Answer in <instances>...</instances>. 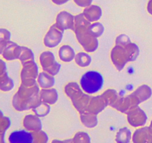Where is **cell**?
<instances>
[{
  "instance_id": "cell-41",
  "label": "cell",
  "mask_w": 152,
  "mask_h": 143,
  "mask_svg": "<svg viewBox=\"0 0 152 143\" xmlns=\"http://www.w3.org/2000/svg\"><path fill=\"white\" fill-rule=\"evenodd\" d=\"M147 10L150 14L152 15V0H149L147 5Z\"/></svg>"
},
{
  "instance_id": "cell-33",
  "label": "cell",
  "mask_w": 152,
  "mask_h": 143,
  "mask_svg": "<svg viewBox=\"0 0 152 143\" xmlns=\"http://www.w3.org/2000/svg\"><path fill=\"white\" fill-rule=\"evenodd\" d=\"M71 143H91V139L88 133L83 131L77 132L71 139Z\"/></svg>"
},
{
  "instance_id": "cell-21",
  "label": "cell",
  "mask_w": 152,
  "mask_h": 143,
  "mask_svg": "<svg viewBox=\"0 0 152 143\" xmlns=\"http://www.w3.org/2000/svg\"><path fill=\"white\" fill-rule=\"evenodd\" d=\"M91 24V22H89L85 17L83 13L77 15V16H75V20H74V33L77 34V33L86 31L89 28Z\"/></svg>"
},
{
  "instance_id": "cell-42",
  "label": "cell",
  "mask_w": 152,
  "mask_h": 143,
  "mask_svg": "<svg viewBox=\"0 0 152 143\" xmlns=\"http://www.w3.org/2000/svg\"><path fill=\"white\" fill-rule=\"evenodd\" d=\"M4 134L5 133H0V143H6L4 140Z\"/></svg>"
},
{
  "instance_id": "cell-32",
  "label": "cell",
  "mask_w": 152,
  "mask_h": 143,
  "mask_svg": "<svg viewBox=\"0 0 152 143\" xmlns=\"http://www.w3.org/2000/svg\"><path fill=\"white\" fill-rule=\"evenodd\" d=\"M32 110L34 114L37 115L38 117H45V116H48L50 113V104H47V103L42 102L38 107L33 109Z\"/></svg>"
},
{
  "instance_id": "cell-25",
  "label": "cell",
  "mask_w": 152,
  "mask_h": 143,
  "mask_svg": "<svg viewBox=\"0 0 152 143\" xmlns=\"http://www.w3.org/2000/svg\"><path fill=\"white\" fill-rule=\"evenodd\" d=\"M132 139V131L127 127H124L120 128L117 133L115 141L117 143H130Z\"/></svg>"
},
{
  "instance_id": "cell-27",
  "label": "cell",
  "mask_w": 152,
  "mask_h": 143,
  "mask_svg": "<svg viewBox=\"0 0 152 143\" xmlns=\"http://www.w3.org/2000/svg\"><path fill=\"white\" fill-rule=\"evenodd\" d=\"M75 63L80 67H87L91 63L92 58L87 52H79L74 58Z\"/></svg>"
},
{
  "instance_id": "cell-16",
  "label": "cell",
  "mask_w": 152,
  "mask_h": 143,
  "mask_svg": "<svg viewBox=\"0 0 152 143\" xmlns=\"http://www.w3.org/2000/svg\"><path fill=\"white\" fill-rule=\"evenodd\" d=\"M83 13L89 22H96L102 17V10L97 4H91L88 7H85Z\"/></svg>"
},
{
  "instance_id": "cell-29",
  "label": "cell",
  "mask_w": 152,
  "mask_h": 143,
  "mask_svg": "<svg viewBox=\"0 0 152 143\" xmlns=\"http://www.w3.org/2000/svg\"><path fill=\"white\" fill-rule=\"evenodd\" d=\"M101 95L105 100V101L108 104V106H110V107H111L120 98L117 92L114 89H107Z\"/></svg>"
},
{
  "instance_id": "cell-36",
  "label": "cell",
  "mask_w": 152,
  "mask_h": 143,
  "mask_svg": "<svg viewBox=\"0 0 152 143\" xmlns=\"http://www.w3.org/2000/svg\"><path fill=\"white\" fill-rule=\"evenodd\" d=\"M131 43V39L129 38V36H127L126 34H120L116 39V45L117 46H125L126 45H128L129 43Z\"/></svg>"
},
{
  "instance_id": "cell-8",
  "label": "cell",
  "mask_w": 152,
  "mask_h": 143,
  "mask_svg": "<svg viewBox=\"0 0 152 143\" xmlns=\"http://www.w3.org/2000/svg\"><path fill=\"white\" fill-rule=\"evenodd\" d=\"M63 32L59 29L56 24H53L50 27L48 31L44 37V45L48 48H55L62 42L63 37Z\"/></svg>"
},
{
  "instance_id": "cell-44",
  "label": "cell",
  "mask_w": 152,
  "mask_h": 143,
  "mask_svg": "<svg viewBox=\"0 0 152 143\" xmlns=\"http://www.w3.org/2000/svg\"><path fill=\"white\" fill-rule=\"evenodd\" d=\"M150 127H151V128H152V119H151V124H150Z\"/></svg>"
},
{
  "instance_id": "cell-30",
  "label": "cell",
  "mask_w": 152,
  "mask_h": 143,
  "mask_svg": "<svg viewBox=\"0 0 152 143\" xmlns=\"http://www.w3.org/2000/svg\"><path fill=\"white\" fill-rule=\"evenodd\" d=\"M11 33L5 28H0V55L3 53L7 43L10 41Z\"/></svg>"
},
{
  "instance_id": "cell-19",
  "label": "cell",
  "mask_w": 152,
  "mask_h": 143,
  "mask_svg": "<svg viewBox=\"0 0 152 143\" xmlns=\"http://www.w3.org/2000/svg\"><path fill=\"white\" fill-rule=\"evenodd\" d=\"M65 92L71 101L77 99L83 93V90L80 85L76 82H70L65 86Z\"/></svg>"
},
{
  "instance_id": "cell-43",
  "label": "cell",
  "mask_w": 152,
  "mask_h": 143,
  "mask_svg": "<svg viewBox=\"0 0 152 143\" xmlns=\"http://www.w3.org/2000/svg\"><path fill=\"white\" fill-rule=\"evenodd\" d=\"M4 116V114H3V112L0 110V117H1V116Z\"/></svg>"
},
{
  "instance_id": "cell-13",
  "label": "cell",
  "mask_w": 152,
  "mask_h": 143,
  "mask_svg": "<svg viewBox=\"0 0 152 143\" xmlns=\"http://www.w3.org/2000/svg\"><path fill=\"white\" fill-rule=\"evenodd\" d=\"M39 67L35 61L28 63L23 65L21 71L20 77L21 80H31V79H37L39 76Z\"/></svg>"
},
{
  "instance_id": "cell-2",
  "label": "cell",
  "mask_w": 152,
  "mask_h": 143,
  "mask_svg": "<svg viewBox=\"0 0 152 143\" xmlns=\"http://www.w3.org/2000/svg\"><path fill=\"white\" fill-rule=\"evenodd\" d=\"M140 55L139 46L131 42L125 46L116 45L111 52V59L118 71H122L129 62L137 60Z\"/></svg>"
},
{
  "instance_id": "cell-17",
  "label": "cell",
  "mask_w": 152,
  "mask_h": 143,
  "mask_svg": "<svg viewBox=\"0 0 152 143\" xmlns=\"http://www.w3.org/2000/svg\"><path fill=\"white\" fill-rule=\"evenodd\" d=\"M39 95L42 102L47 103V104H50V105L56 104L58 100V98H59L57 90L54 89V88L41 89Z\"/></svg>"
},
{
  "instance_id": "cell-34",
  "label": "cell",
  "mask_w": 152,
  "mask_h": 143,
  "mask_svg": "<svg viewBox=\"0 0 152 143\" xmlns=\"http://www.w3.org/2000/svg\"><path fill=\"white\" fill-rule=\"evenodd\" d=\"M34 136V143H48L49 137L45 131L39 130L32 132Z\"/></svg>"
},
{
  "instance_id": "cell-7",
  "label": "cell",
  "mask_w": 152,
  "mask_h": 143,
  "mask_svg": "<svg viewBox=\"0 0 152 143\" xmlns=\"http://www.w3.org/2000/svg\"><path fill=\"white\" fill-rule=\"evenodd\" d=\"M126 114L128 122L134 128L143 127L148 120L146 113L139 106L132 108Z\"/></svg>"
},
{
  "instance_id": "cell-38",
  "label": "cell",
  "mask_w": 152,
  "mask_h": 143,
  "mask_svg": "<svg viewBox=\"0 0 152 143\" xmlns=\"http://www.w3.org/2000/svg\"><path fill=\"white\" fill-rule=\"evenodd\" d=\"M7 72V64L3 60L0 59V76Z\"/></svg>"
},
{
  "instance_id": "cell-39",
  "label": "cell",
  "mask_w": 152,
  "mask_h": 143,
  "mask_svg": "<svg viewBox=\"0 0 152 143\" xmlns=\"http://www.w3.org/2000/svg\"><path fill=\"white\" fill-rule=\"evenodd\" d=\"M51 1L56 5H62V4H64L69 1L70 0H51Z\"/></svg>"
},
{
  "instance_id": "cell-23",
  "label": "cell",
  "mask_w": 152,
  "mask_h": 143,
  "mask_svg": "<svg viewBox=\"0 0 152 143\" xmlns=\"http://www.w3.org/2000/svg\"><path fill=\"white\" fill-rule=\"evenodd\" d=\"M80 120L85 127L88 128H94L97 125V115L94 113L86 111L83 113H80Z\"/></svg>"
},
{
  "instance_id": "cell-10",
  "label": "cell",
  "mask_w": 152,
  "mask_h": 143,
  "mask_svg": "<svg viewBox=\"0 0 152 143\" xmlns=\"http://www.w3.org/2000/svg\"><path fill=\"white\" fill-rule=\"evenodd\" d=\"M133 143H152V128L143 126L138 128L132 135Z\"/></svg>"
},
{
  "instance_id": "cell-28",
  "label": "cell",
  "mask_w": 152,
  "mask_h": 143,
  "mask_svg": "<svg viewBox=\"0 0 152 143\" xmlns=\"http://www.w3.org/2000/svg\"><path fill=\"white\" fill-rule=\"evenodd\" d=\"M19 60L22 66L28 63L34 61V55L33 51L26 46H22V53L19 57Z\"/></svg>"
},
{
  "instance_id": "cell-11",
  "label": "cell",
  "mask_w": 152,
  "mask_h": 143,
  "mask_svg": "<svg viewBox=\"0 0 152 143\" xmlns=\"http://www.w3.org/2000/svg\"><path fill=\"white\" fill-rule=\"evenodd\" d=\"M9 143H34L32 132L26 130H14L9 135Z\"/></svg>"
},
{
  "instance_id": "cell-20",
  "label": "cell",
  "mask_w": 152,
  "mask_h": 143,
  "mask_svg": "<svg viewBox=\"0 0 152 143\" xmlns=\"http://www.w3.org/2000/svg\"><path fill=\"white\" fill-rule=\"evenodd\" d=\"M53 77L54 76L45 72H42L39 74L38 77H37V83L42 89L53 88V86L55 85V78Z\"/></svg>"
},
{
  "instance_id": "cell-12",
  "label": "cell",
  "mask_w": 152,
  "mask_h": 143,
  "mask_svg": "<svg viewBox=\"0 0 152 143\" xmlns=\"http://www.w3.org/2000/svg\"><path fill=\"white\" fill-rule=\"evenodd\" d=\"M21 53H22V46H19L17 43L10 40L8 42L1 55L4 60L11 61L19 59Z\"/></svg>"
},
{
  "instance_id": "cell-24",
  "label": "cell",
  "mask_w": 152,
  "mask_h": 143,
  "mask_svg": "<svg viewBox=\"0 0 152 143\" xmlns=\"http://www.w3.org/2000/svg\"><path fill=\"white\" fill-rule=\"evenodd\" d=\"M133 93L138 98L140 102L142 103L151 98L152 95V89L148 85L143 84L140 86Z\"/></svg>"
},
{
  "instance_id": "cell-22",
  "label": "cell",
  "mask_w": 152,
  "mask_h": 143,
  "mask_svg": "<svg viewBox=\"0 0 152 143\" xmlns=\"http://www.w3.org/2000/svg\"><path fill=\"white\" fill-rule=\"evenodd\" d=\"M76 56V53L74 49L71 46L68 45H64L61 46L59 50V59L65 63L71 62L74 60Z\"/></svg>"
},
{
  "instance_id": "cell-9",
  "label": "cell",
  "mask_w": 152,
  "mask_h": 143,
  "mask_svg": "<svg viewBox=\"0 0 152 143\" xmlns=\"http://www.w3.org/2000/svg\"><path fill=\"white\" fill-rule=\"evenodd\" d=\"M75 16L66 10L59 12L56 18V24L58 28L62 31L65 30H73L74 28Z\"/></svg>"
},
{
  "instance_id": "cell-15",
  "label": "cell",
  "mask_w": 152,
  "mask_h": 143,
  "mask_svg": "<svg viewBox=\"0 0 152 143\" xmlns=\"http://www.w3.org/2000/svg\"><path fill=\"white\" fill-rule=\"evenodd\" d=\"M107 107L108 104L102 95L91 96L87 111L98 115Z\"/></svg>"
},
{
  "instance_id": "cell-18",
  "label": "cell",
  "mask_w": 152,
  "mask_h": 143,
  "mask_svg": "<svg viewBox=\"0 0 152 143\" xmlns=\"http://www.w3.org/2000/svg\"><path fill=\"white\" fill-rule=\"evenodd\" d=\"M91 98V96L89 95V94L83 92L77 99L72 101L73 105L75 107L76 110L80 113V114L87 111Z\"/></svg>"
},
{
  "instance_id": "cell-4",
  "label": "cell",
  "mask_w": 152,
  "mask_h": 143,
  "mask_svg": "<svg viewBox=\"0 0 152 143\" xmlns=\"http://www.w3.org/2000/svg\"><path fill=\"white\" fill-rule=\"evenodd\" d=\"M39 62L43 71L55 76L61 69V64L56 60L54 55L50 51L43 52L39 56Z\"/></svg>"
},
{
  "instance_id": "cell-3",
  "label": "cell",
  "mask_w": 152,
  "mask_h": 143,
  "mask_svg": "<svg viewBox=\"0 0 152 143\" xmlns=\"http://www.w3.org/2000/svg\"><path fill=\"white\" fill-rule=\"evenodd\" d=\"M103 76L96 71H88L80 79V86L86 93L92 95L97 93L103 87Z\"/></svg>"
},
{
  "instance_id": "cell-26",
  "label": "cell",
  "mask_w": 152,
  "mask_h": 143,
  "mask_svg": "<svg viewBox=\"0 0 152 143\" xmlns=\"http://www.w3.org/2000/svg\"><path fill=\"white\" fill-rule=\"evenodd\" d=\"M14 88V82L9 77L7 72L0 76V90L2 92H9Z\"/></svg>"
},
{
  "instance_id": "cell-14",
  "label": "cell",
  "mask_w": 152,
  "mask_h": 143,
  "mask_svg": "<svg viewBox=\"0 0 152 143\" xmlns=\"http://www.w3.org/2000/svg\"><path fill=\"white\" fill-rule=\"evenodd\" d=\"M23 126L26 130L35 132V131L41 130L42 128V123L41 119L37 115L28 114L24 118Z\"/></svg>"
},
{
  "instance_id": "cell-31",
  "label": "cell",
  "mask_w": 152,
  "mask_h": 143,
  "mask_svg": "<svg viewBox=\"0 0 152 143\" xmlns=\"http://www.w3.org/2000/svg\"><path fill=\"white\" fill-rule=\"evenodd\" d=\"M105 31V27L100 22H93L91 24L90 27L88 28V31L91 34L94 36L95 37L98 38V37H101L102 34L104 33Z\"/></svg>"
},
{
  "instance_id": "cell-37",
  "label": "cell",
  "mask_w": 152,
  "mask_h": 143,
  "mask_svg": "<svg viewBox=\"0 0 152 143\" xmlns=\"http://www.w3.org/2000/svg\"><path fill=\"white\" fill-rule=\"evenodd\" d=\"M77 5L81 7H87L90 6L93 2V0H74Z\"/></svg>"
},
{
  "instance_id": "cell-6",
  "label": "cell",
  "mask_w": 152,
  "mask_h": 143,
  "mask_svg": "<svg viewBox=\"0 0 152 143\" xmlns=\"http://www.w3.org/2000/svg\"><path fill=\"white\" fill-rule=\"evenodd\" d=\"M140 104V102L138 98L132 92L126 97H120L111 107L123 113H127L132 108L139 106Z\"/></svg>"
},
{
  "instance_id": "cell-40",
  "label": "cell",
  "mask_w": 152,
  "mask_h": 143,
  "mask_svg": "<svg viewBox=\"0 0 152 143\" xmlns=\"http://www.w3.org/2000/svg\"><path fill=\"white\" fill-rule=\"evenodd\" d=\"M71 139L66 140H59V139H53L51 142V143H71Z\"/></svg>"
},
{
  "instance_id": "cell-35",
  "label": "cell",
  "mask_w": 152,
  "mask_h": 143,
  "mask_svg": "<svg viewBox=\"0 0 152 143\" xmlns=\"http://www.w3.org/2000/svg\"><path fill=\"white\" fill-rule=\"evenodd\" d=\"M11 125L10 118L7 116H1L0 117V133H5Z\"/></svg>"
},
{
  "instance_id": "cell-1",
  "label": "cell",
  "mask_w": 152,
  "mask_h": 143,
  "mask_svg": "<svg viewBox=\"0 0 152 143\" xmlns=\"http://www.w3.org/2000/svg\"><path fill=\"white\" fill-rule=\"evenodd\" d=\"M39 87L36 79L22 80L12 99L13 108L16 111L22 112L38 107L42 102L39 95L41 90Z\"/></svg>"
},
{
  "instance_id": "cell-5",
  "label": "cell",
  "mask_w": 152,
  "mask_h": 143,
  "mask_svg": "<svg viewBox=\"0 0 152 143\" xmlns=\"http://www.w3.org/2000/svg\"><path fill=\"white\" fill-rule=\"evenodd\" d=\"M76 34L77 40L86 52L92 53L97 50L99 41L96 37L89 33L88 29Z\"/></svg>"
}]
</instances>
